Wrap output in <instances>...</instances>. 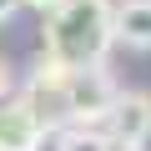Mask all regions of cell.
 Segmentation results:
<instances>
[{
	"label": "cell",
	"instance_id": "6da1fadb",
	"mask_svg": "<svg viewBox=\"0 0 151 151\" xmlns=\"http://www.w3.org/2000/svg\"><path fill=\"white\" fill-rule=\"evenodd\" d=\"M111 0H60L45 10V55L60 60L65 70L101 65L111 50Z\"/></svg>",
	"mask_w": 151,
	"mask_h": 151
},
{
	"label": "cell",
	"instance_id": "7a4b0ae2",
	"mask_svg": "<svg viewBox=\"0 0 151 151\" xmlns=\"http://www.w3.org/2000/svg\"><path fill=\"white\" fill-rule=\"evenodd\" d=\"M116 101V81L106 65H81L60 86V126H101Z\"/></svg>",
	"mask_w": 151,
	"mask_h": 151
},
{
	"label": "cell",
	"instance_id": "3957f363",
	"mask_svg": "<svg viewBox=\"0 0 151 151\" xmlns=\"http://www.w3.org/2000/svg\"><path fill=\"white\" fill-rule=\"evenodd\" d=\"M101 126L116 146H146L151 141V96L146 91H116Z\"/></svg>",
	"mask_w": 151,
	"mask_h": 151
},
{
	"label": "cell",
	"instance_id": "277c9868",
	"mask_svg": "<svg viewBox=\"0 0 151 151\" xmlns=\"http://www.w3.org/2000/svg\"><path fill=\"white\" fill-rule=\"evenodd\" d=\"M45 136H50V131H45L40 111H35L25 96L0 101V151H40Z\"/></svg>",
	"mask_w": 151,
	"mask_h": 151
},
{
	"label": "cell",
	"instance_id": "5b68a950",
	"mask_svg": "<svg viewBox=\"0 0 151 151\" xmlns=\"http://www.w3.org/2000/svg\"><path fill=\"white\" fill-rule=\"evenodd\" d=\"M111 35L126 40V45L151 50V0H121L111 10Z\"/></svg>",
	"mask_w": 151,
	"mask_h": 151
},
{
	"label": "cell",
	"instance_id": "8992f818",
	"mask_svg": "<svg viewBox=\"0 0 151 151\" xmlns=\"http://www.w3.org/2000/svg\"><path fill=\"white\" fill-rule=\"evenodd\" d=\"M55 151H111L101 126H55Z\"/></svg>",
	"mask_w": 151,
	"mask_h": 151
},
{
	"label": "cell",
	"instance_id": "52a82bcc",
	"mask_svg": "<svg viewBox=\"0 0 151 151\" xmlns=\"http://www.w3.org/2000/svg\"><path fill=\"white\" fill-rule=\"evenodd\" d=\"M10 91H15V70L10 60H0V101H10Z\"/></svg>",
	"mask_w": 151,
	"mask_h": 151
},
{
	"label": "cell",
	"instance_id": "ba28073f",
	"mask_svg": "<svg viewBox=\"0 0 151 151\" xmlns=\"http://www.w3.org/2000/svg\"><path fill=\"white\" fill-rule=\"evenodd\" d=\"M15 10H20V0H0V25H5V20H10Z\"/></svg>",
	"mask_w": 151,
	"mask_h": 151
},
{
	"label": "cell",
	"instance_id": "9c48e42d",
	"mask_svg": "<svg viewBox=\"0 0 151 151\" xmlns=\"http://www.w3.org/2000/svg\"><path fill=\"white\" fill-rule=\"evenodd\" d=\"M20 5H35V10H55L60 0H20Z\"/></svg>",
	"mask_w": 151,
	"mask_h": 151
}]
</instances>
